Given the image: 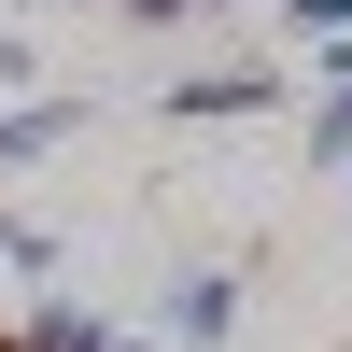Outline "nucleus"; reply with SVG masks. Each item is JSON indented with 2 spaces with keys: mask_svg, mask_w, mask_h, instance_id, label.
<instances>
[{
  "mask_svg": "<svg viewBox=\"0 0 352 352\" xmlns=\"http://www.w3.org/2000/svg\"><path fill=\"white\" fill-rule=\"evenodd\" d=\"M310 184H352V28H324L310 43Z\"/></svg>",
  "mask_w": 352,
  "mask_h": 352,
  "instance_id": "obj_3",
  "label": "nucleus"
},
{
  "mask_svg": "<svg viewBox=\"0 0 352 352\" xmlns=\"http://www.w3.org/2000/svg\"><path fill=\"white\" fill-rule=\"evenodd\" d=\"M155 338L169 352H226L240 338V268H169L155 282Z\"/></svg>",
  "mask_w": 352,
  "mask_h": 352,
  "instance_id": "obj_2",
  "label": "nucleus"
},
{
  "mask_svg": "<svg viewBox=\"0 0 352 352\" xmlns=\"http://www.w3.org/2000/svg\"><path fill=\"white\" fill-rule=\"evenodd\" d=\"M338 352H352V338H338Z\"/></svg>",
  "mask_w": 352,
  "mask_h": 352,
  "instance_id": "obj_8",
  "label": "nucleus"
},
{
  "mask_svg": "<svg viewBox=\"0 0 352 352\" xmlns=\"http://www.w3.org/2000/svg\"><path fill=\"white\" fill-rule=\"evenodd\" d=\"M282 14H296L310 43H324V28H352V0H282Z\"/></svg>",
  "mask_w": 352,
  "mask_h": 352,
  "instance_id": "obj_7",
  "label": "nucleus"
},
{
  "mask_svg": "<svg viewBox=\"0 0 352 352\" xmlns=\"http://www.w3.org/2000/svg\"><path fill=\"white\" fill-rule=\"evenodd\" d=\"M296 99V71H268V56H212V71H169L155 113L169 127H240V113H282Z\"/></svg>",
  "mask_w": 352,
  "mask_h": 352,
  "instance_id": "obj_1",
  "label": "nucleus"
},
{
  "mask_svg": "<svg viewBox=\"0 0 352 352\" xmlns=\"http://www.w3.org/2000/svg\"><path fill=\"white\" fill-rule=\"evenodd\" d=\"M113 14H127V28H184L197 0H113Z\"/></svg>",
  "mask_w": 352,
  "mask_h": 352,
  "instance_id": "obj_6",
  "label": "nucleus"
},
{
  "mask_svg": "<svg viewBox=\"0 0 352 352\" xmlns=\"http://www.w3.org/2000/svg\"><path fill=\"white\" fill-rule=\"evenodd\" d=\"M85 127H99V99H71V85H56V99H14L0 113V169H43L56 141H85Z\"/></svg>",
  "mask_w": 352,
  "mask_h": 352,
  "instance_id": "obj_4",
  "label": "nucleus"
},
{
  "mask_svg": "<svg viewBox=\"0 0 352 352\" xmlns=\"http://www.w3.org/2000/svg\"><path fill=\"white\" fill-rule=\"evenodd\" d=\"M0 268H14V282H56V268H71V240H56L43 212H0Z\"/></svg>",
  "mask_w": 352,
  "mask_h": 352,
  "instance_id": "obj_5",
  "label": "nucleus"
}]
</instances>
